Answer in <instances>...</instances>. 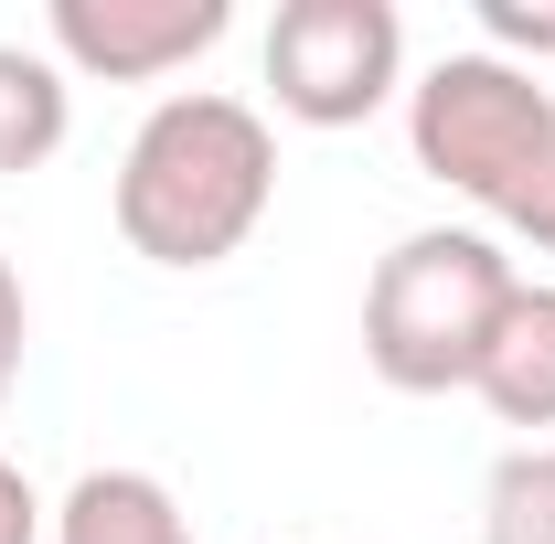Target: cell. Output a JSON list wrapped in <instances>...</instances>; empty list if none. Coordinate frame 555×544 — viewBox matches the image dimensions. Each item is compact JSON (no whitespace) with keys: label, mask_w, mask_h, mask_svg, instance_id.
I'll return each instance as SVG.
<instances>
[{"label":"cell","mask_w":555,"mask_h":544,"mask_svg":"<svg viewBox=\"0 0 555 544\" xmlns=\"http://www.w3.org/2000/svg\"><path fill=\"white\" fill-rule=\"evenodd\" d=\"M278 204V129L268 107L182 86L118 150V235L150 268H224Z\"/></svg>","instance_id":"cell-1"},{"label":"cell","mask_w":555,"mask_h":544,"mask_svg":"<svg viewBox=\"0 0 555 544\" xmlns=\"http://www.w3.org/2000/svg\"><path fill=\"white\" fill-rule=\"evenodd\" d=\"M268 96L299 129H363L406 96V22L396 0H278L268 22Z\"/></svg>","instance_id":"cell-4"},{"label":"cell","mask_w":555,"mask_h":544,"mask_svg":"<svg viewBox=\"0 0 555 544\" xmlns=\"http://www.w3.org/2000/svg\"><path fill=\"white\" fill-rule=\"evenodd\" d=\"M502 235H524V246H534V257H555V150H545V171H534V182H524V204L502 213Z\"/></svg>","instance_id":"cell-11"},{"label":"cell","mask_w":555,"mask_h":544,"mask_svg":"<svg viewBox=\"0 0 555 544\" xmlns=\"http://www.w3.org/2000/svg\"><path fill=\"white\" fill-rule=\"evenodd\" d=\"M470 396H481L502 427H524V449L555 427V277H524V288H513V310H502V332H491Z\"/></svg>","instance_id":"cell-6"},{"label":"cell","mask_w":555,"mask_h":544,"mask_svg":"<svg viewBox=\"0 0 555 544\" xmlns=\"http://www.w3.org/2000/svg\"><path fill=\"white\" fill-rule=\"evenodd\" d=\"M481 544H555V438L491 459V480H481Z\"/></svg>","instance_id":"cell-9"},{"label":"cell","mask_w":555,"mask_h":544,"mask_svg":"<svg viewBox=\"0 0 555 544\" xmlns=\"http://www.w3.org/2000/svg\"><path fill=\"white\" fill-rule=\"evenodd\" d=\"M513 288H524V268L502 257V235H481V224H416L363 277V363L396 396H460L481 374Z\"/></svg>","instance_id":"cell-2"},{"label":"cell","mask_w":555,"mask_h":544,"mask_svg":"<svg viewBox=\"0 0 555 544\" xmlns=\"http://www.w3.org/2000/svg\"><path fill=\"white\" fill-rule=\"evenodd\" d=\"M54 544H204L160 470H86L54 502Z\"/></svg>","instance_id":"cell-7"},{"label":"cell","mask_w":555,"mask_h":544,"mask_svg":"<svg viewBox=\"0 0 555 544\" xmlns=\"http://www.w3.org/2000/svg\"><path fill=\"white\" fill-rule=\"evenodd\" d=\"M406 150L427 182H449L460 204H481L491 224L524 204V182L545 171L555 150V86L534 65H502V54H438L406 86Z\"/></svg>","instance_id":"cell-3"},{"label":"cell","mask_w":555,"mask_h":544,"mask_svg":"<svg viewBox=\"0 0 555 544\" xmlns=\"http://www.w3.org/2000/svg\"><path fill=\"white\" fill-rule=\"evenodd\" d=\"M43 523H54L43 491L22 480V459H0V544H43Z\"/></svg>","instance_id":"cell-12"},{"label":"cell","mask_w":555,"mask_h":544,"mask_svg":"<svg viewBox=\"0 0 555 544\" xmlns=\"http://www.w3.org/2000/svg\"><path fill=\"white\" fill-rule=\"evenodd\" d=\"M224 33H235L224 0H54L43 11V54L86 86H160L204 65Z\"/></svg>","instance_id":"cell-5"},{"label":"cell","mask_w":555,"mask_h":544,"mask_svg":"<svg viewBox=\"0 0 555 544\" xmlns=\"http://www.w3.org/2000/svg\"><path fill=\"white\" fill-rule=\"evenodd\" d=\"M22 352H33V299H22V268L0 257V396L22 385Z\"/></svg>","instance_id":"cell-10"},{"label":"cell","mask_w":555,"mask_h":544,"mask_svg":"<svg viewBox=\"0 0 555 544\" xmlns=\"http://www.w3.org/2000/svg\"><path fill=\"white\" fill-rule=\"evenodd\" d=\"M75 129V75L33 43H0V182L11 171H43Z\"/></svg>","instance_id":"cell-8"}]
</instances>
